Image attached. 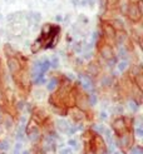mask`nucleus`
<instances>
[{
	"label": "nucleus",
	"mask_w": 143,
	"mask_h": 154,
	"mask_svg": "<svg viewBox=\"0 0 143 154\" xmlns=\"http://www.w3.org/2000/svg\"><path fill=\"white\" fill-rule=\"evenodd\" d=\"M128 17L133 21H139L141 20V8L137 5H131L129 11H128Z\"/></svg>",
	"instance_id": "nucleus-9"
},
{
	"label": "nucleus",
	"mask_w": 143,
	"mask_h": 154,
	"mask_svg": "<svg viewBox=\"0 0 143 154\" xmlns=\"http://www.w3.org/2000/svg\"><path fill=\"white\" fill-rule=\"evenodd\" d=\"M67 114L69 115V117L72 118V120L75 122V123H82L83 120L85 119L84 113H83L82 109H79V108H73V106H70L69 112H68Z\"/></svg>",
	"instance_id": "nucleus-6"
},
{
	"label": "nucleus",
	"mask_w": 143,
	"mask_h": 154,
	"mask_svg": "<svg viewBox=\"0 0 143 154\" xmlns=\"http://www.w3.org/2000/svg\"><path fill=\"white\" fill-rule=\"evenodd\" d=\"M43 48V43H42V38H39V39H36L33 44V47H32V51L33 53H38L40 49Z\"/></svg>",
	"instance_id": "nucleus-12"
},
{
	"label": "nucleus",
	"mask_w": 143,
	"mask_h": 154,
	"mask_svg": "<svg viewBox=\"0 0 143 154\" xmlns=\"http://www.w3.org/2000/svg\"><path fill=\"white\" fill-rule=\"evenodd\" d=\"M93 129L95 130V132H98V133H101V132H103V130H104L105 128H104L103 125H94V127H93Z\"/></svg>",
	"instance_id": "nucleus-15"
},
{
	"label": "nucleus",
	"mask_w": 143,
	"mask_h": 154,
	"mask_svg": "<svg viewBox=\"0 0 143 154\" xmlns=\"http://www.w3.org/2000/svg\"><path fill=\"white\" fill-rule=\"evenodd\" d=\"M101 118H102V119H107V114H105L104 112H103V113H101Z\"/></svg>",
	"instance_id": "nucleus-23"
},
{
	"label": "nucleus",
	"mask_w": 143,
	"mask_h": 154,
	"mask_svg": "<svg viewBox=\"0 0 143 154\" xmlns=\"http://www.w3.org/2000/svg\"><path fill=\"white\" fill-rule=\"evenodd\" d=\"M69 128H70V125H69V123H68L67 120L59 119V120L57 122V129L59 130L60 133H68Z\"/></svg>",
	"instance_id": "nucleus-11"
},
{
	"label": "nucleus",
	"mask_w": 143,
	"mask_h": 154,
	"mask_svg": "<svg viewBox=\"0 0 143 154\" xmlns=\"http://www.w3.org/2000/svg\"><path fill=\"white\" fill-rule=\"evenodd\" d=\"M126 68H127V63H120L119 64V69H120V70H124Z\"/></svg>",
	"instance_id": "nucleus-22"
},
{
	"label": "nucleus",
	"mask_w": 143,
	"mask_h": 154,
	"mask_svg": "<svg viewBox=\"0 0 143 154\" xmlns=\"http://www.w3.org/2000/svg\"><path fill=\"white\" fill-rule=\"evenodd\" d=\"M101 54H102V57L104 59L109 60V59L113 58V48L109 44H104L103 47H101Z\"/></svg>",
	"instance_id": "nucleus-10"
},
{
	"label": "nucleus",
	"mask_w": 143,
	"mask_h": 154,
	"mask_svg": "<svg viewBox=\"0 0 143 154\" xmlns=\"http://www.w3.org/2000/svg\"><path fill=\"white\" fill-rule=\"evenodd\" d=\"M0 118H2V113H0Z\"/></svg>",
	"instance_id": "nucleus-26"
},
{
	"label": "nucleus",
	"mask_w": 143,
	"mask_h": 154,
	"mask_svg": "<svg viewBox=\"0 0 143 154\" xmlns=\"http://www.w3.org/2000/svg\"><path fill=\"white\" fill-rule=\"evenodd\" d=\"M103 32H104V36L105 39L108 42H114L116 40V29L113 25H109V24H104L103 26Z\"/></svg>",
	"instance_id": "nucleus-8"
},
{
	"label": "nucleus",
	"mask_w": 143,
	"mask_h": 154,
	"mask_svg": "<svg viewBox=\"0 0 143 154\" xmlns=\"http://www.w3.org/2000/svg\"><path fill=\"white\" fill-rule=\"evenodd\" d=\"M129 108H131V109L133 110V112H137L138 110V106H137V104H134V103H129Z\"/></svg>",
	"instance_id": "nucleus-19"
},
{
	"label": "nucleus",
	"mask_w": 143,
	"mask_h": 154,
	"mask_svg": "<svg viewBox=\"0 0 143 154\" xmlns=\"http://www.w3.org/2000/svg\"><path fill=\"white\" fill-rule=\"evenodd\" d=\"M90 144V149L89 150H92L97 154H104L105 152V144H104V139L99 135V134H97V133H93L92 135V139H90L88 142Z\"/></svg>",
	"instance_id": "nucleus-1"
},
{
	"label": "nucleus",
	"mask_w": 143,
	"mask_h": 154,
	"mask_svg": "<svg viewBox=\"0 0 143 154\" xmlns=\"http://www.w3.org/2000/svg\"><path fill=\"white\" fill-rule=\"evenodd\" d=\"M20 143H18L17 144V147H15V150H14V154H20Z\"/></svg>",
	"instance_id": "nucleus-21"
},
{
	"label": "nucleus",
	"mask_w": 143,
	"mask_h": 154,
	"mask_svg": "<svg viewBox=\"0 0 143 154\" xmlns=\"http://www.w3.org/2000/svg\"><path fill=\"white\" fill-rule=\"evenodd\" d=\"M118 145L123 150H128L132 147V145H133V134L131 133V130H128V132H126L124 134H122L119 137Z\"/></svg>",
	"instance_id": "nucleus-4"
},
{
	"label": "nucleus",
	"mask_w": 143,
	"mask_h": 154,
	"mask_svg": "<svg viewBox=\"0 0 143 154\" xmlns=\"http://www.w3.org/2000/svg\"><path fill=\"white\" fill-rule=\"evenodd\" d=\"M85 154H95V153H94V152H92V150H87V152H85Z\"/></svg>",
	"instance_id": "nucleus-24"
},
{
	"label": "nucleus",
	"mask_w": 143,
	"mask_h": 154,
	"mask_svg": "<svg viewBox=\"0 0 143 154\" xmlns=\"http://www.w3.org/2000/svg\"><path fill=\"white\" fill-rule=\"evenodd\" d=\"M112 127H113V130L114 133L120 137L122 134H124L126 132H128L127 129V125H126V122H124V117H119V118H116L112 123Z\"/></svg>",
	"instance_id": "nucleus-3"
},
{
	"label": "nucleus",
	"mask_w": 143,
	"mask_h": 154,
	"mask_svg": "<svg viewBox=\"0 0 143 154\" xmlns=\"http://www.w3.org/2000/svg\"><path fill=\"white\" fill-rule=\"evenodd\" d=\"M5 125L8 128H10L13 125V118L10 117V115H6V117H5Z\"/></svg>",
	"instance_id": "nucleus-13"
},
{
	"label": "nucleus",
	"mask_w": 143,
	"mask_h": 154,
	"mask_svg": "<svg viewBox=\"0 0 143 154\" xmlns=\"http://www.w3.org/2000/svg\"><path fill=\"white\" fill-rule=\"evenodd\" d=\"M55 88H57V83H55V82H54V83H50L49 85H48V89H49V90H54Z\"/></svg>",
	"instance_id": "nucleus-20"
},
{
	"label": "nucleus",
	"mask_w": 143,
	"mask_h": 154,
	"mask_svg": "<svg viewBox=\"0 0 143 154\" xmlns=\"http://www.w3.org/2000/svg\"><path fill=\"white\" fill-rule=\"evenodd\" d=\"M68 145H69V147H73V148H77V140L75 139H69L68 140Z\"/></svg>",
	"instance_id": "nucleus-14"
},
{
	"label": "nucleus",
	"mask_w": 143,
	"mask_h": 154,
	"mask_svg": "<svg viewBox=\"0 0 143 154\" xmlns=\"http://www.w3.org/2000/svg\"><path fill=\"white\" fill-rule=\"evenodd\" d=\"M8 66H9L13 75H17L21 70V61H19V59H17L15 57L9 55L8 57Z\"/></svg>",
	"instance_id": "nucleus-5"
},
{
	"label": "nucleus",
	"mask_w": 143,
	"mask_h": 154,
	"mask_svg": "<svg viewBox=\"0 0 143 154\" xmlns=\"http://www.w3.org/2000/svg\"><path fill=\"white\" fill-rule=\"evenodd\" d=\"M38 124H42V123L47 119V118H49V115H48V113L45 112L44 109H42V108H35V110H34V113H33V117H32Z\"/></svg>",
	"instance_id": "nucleus-7"
},
{
	"label": "nucleus",
	"mask_w": 143,
	"mask_h": 154,
	"mask_svg": "<svg viewBox=\"0 0 143 154\" xmlns=\"http://www.w3.org/2000/svg\"><path fill=\"white\" fill-rule=\"evenodd\" d=\"M60 154H72V149L70 148H64L60 150Z\"/></svg>",
	"instance_id": "nucleus-18"
},
{
	"label": "nucleus",
	"mask_w": 143,
	"mask_h": 154,
	"mask_svg": "<svg viewBox=\"0 0 143 154\" xmlns=\"http://www.w3.org/2000/svg\"><path fill=\"white\" fill-rule=\"evenodd\" d=\"M135 133H137V135L138 137H142L143 135V129H142V127L139 125V127H137V129H135Z\"/></svg>",
	"instance_id": "nucleus-17"
},
{
	"label": "nucleus",
	"mask_w": 143,
	"mask_h": 154,
	"mask_svg": "<svg viewBox=\"0 0 143 154\" xmlns=\"http://www.w3.org/2000/svg\"><path fill=\"white\" fill-rule=\"evenodd\" d=\"M39 125L40 124H38V123L32 118L25 128V133L32 142H36L40 138V127Z\"/></svg>",
	"instance_id": "nucleus-2"
},
{
	"label": "nucleus",
	"mask_w": 143,
	"mask_h": 154,
	"mask_svg": "<svg viewBox=\"0 0 143 154\" xmlns=\"http://www.w3.org/2000/svg\"><path fill=\"white\" fill-rule=\"evenodd\" d=\"M113 154H120L119 152H114V153H113Z\"/></svg>",
	"instance_id": "nucleus-25"
},
{
	"label": "nucleus",
	"mask_w": 143,
	"mask_h": 154,
	"mask_svg": "<svg viewBox=\"0 0 143 154\" xmlns=\"http://www.w3.org/2000/svg\"><path fill=\"white\" fill-rule=\"evenodd\" d=\"M0 148H2L3 150H6L8 148H9V144H8V142H2L0 143Z\"/></svg>",
	"instance_id": "nucleus-16"
}]
</instances>
